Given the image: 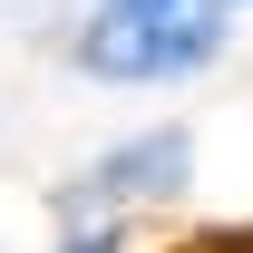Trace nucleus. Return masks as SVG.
Wrapping results in <instances>:
<instances>
[{
  "mask_svg": "<svg viewBox=\"0 0 253 253\" xmlns=\"http://www.w3.org/2000/svg\"><path fill=\"white\" fill-rule=\"evenodd\" d=\"M224 39H234V0H97L68 59L107 88H175L224 59Z\"/></svg>",
  "mask_w": 253,
  "mask_h": 253,
  "instance_id": "nucleus-1",
  "label": "nucleus"
},
{
  "mask_svg": "<svg viewBox=\"0 0 253 253\" xmlns=\"http://www.w3.org/2000/svg\"><path fill=\"white\" fill-rule=\"evenodd\" d=\"M195 146L175 136V126H156V136H136V146H117L107 166H88L78 185H68V205H117V195H156V185H185Z\"/></svg>",
  "mask_w": 253,
  "mask_h": 253,
  "instance_id": "nucleus-2",
  "label": "nucleus"
}]
</instances>
